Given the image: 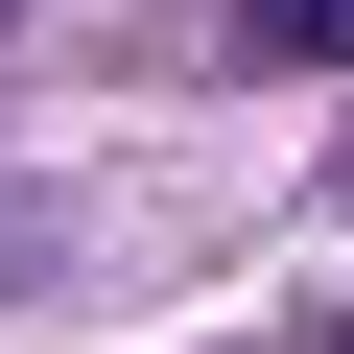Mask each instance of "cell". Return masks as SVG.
<instances>
[{
  "label": "cell",
  "mask_w": 354,
  "mask_h": 354,
  "mask_svg": "<svg viewBox=\"0 0 354 354\" xmlns=\"http://www.w3.org/2000/svg\"><path fill=\"white\" fill-rule=\"evenodd\" d=\"M236 24H260V48H354V0H236Z\"/></svg>",
  "instance_id": "cell-1"
},
{
  "label": "cell",
  "mask_w": 354,
  "mask_h": 354,
  "mask_svg": "<svg viewBox=\"0 0 354 354\" xmlns=\"http://www.w3.org/2000/svg\"><path fill=\"white\" fill-rule=\"evenodd\" d=\"M0 24H24V0H0Z\"/></svg>",
  "instance_id": "cell-2"
}]
</instances>
